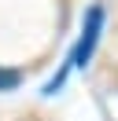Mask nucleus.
<instances>
[{"mask_svg": "<svg viewBox=\"0 0 118 121\" xmlns=\"http://www.w3.org/2000/svg\"><path fill=\"white\" fill-rule=\"evenodd\" d=\"M100 30H103V8H88V18H85V30H81L78 44H74L70 59H66V70L70 66H85L96 52V40H100ZM63 70V73H66Z\"/></svg>", "mask_w": 118, "mask_h": 121, "instance_id": "nucleus-1", "label": "nucleus"}, {"mask_svg": "<svg viewBox=\"0 0 118 121\" xmlns=\"http://www.w3.org/2000/svg\"><path fill=\"white\" fill-rule=\"evenodd\" d=\"M19 84H22V73H19V70L0 66V92H11V88H19Z\"/></svg>", "mask_w": 118, "mask_h": 121, "instance_id": "nucleus-2", "label": "nucleus"}]
</instances>
